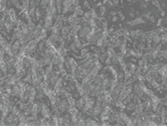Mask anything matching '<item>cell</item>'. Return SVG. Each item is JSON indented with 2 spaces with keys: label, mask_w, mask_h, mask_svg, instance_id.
I'll list each match as a JSON object with an SVG mask.
<instances>
[{
  "label": "cell",
  "mask_w": 167,
  "mask_h": 126,
  "mask_svg": "<svg viewBox=\"0 0 167 126\" xmlns=\"http://www.w3.org/2000/svg\"><path fill=\"white\" fill-rule=\"evenodd\" d=\"M95 104H96V97H91V96H90V98L86 101V103L84 104V107H83L82 111L84 112V113H86L88 110L92 109Z\"/></svg>",
  "instance_id": "cell-1"
},
{
  "label": "cell",
  "mask_w": 167,
  "mask_h": 126,
  "mask_svg": "<svg viewBox=\"0 0 167 126\" xmlns=\"http://www.w3.org/2000/svg\"><path fill=\"white\" fill-rule=\"evenodd\" d=\"M145 22H144V20L141 18V17H136V18H134L133 20H130V21H128L127 24L128 26H137V25H139V24H144Z\"/></svg>",
  "instance_id": "cell-2"
},
{
  "label": "cell",
  "mask_w": 167,
  "mask_h": 126,
  "mask_svg": "<svg viewBox=\"0 0 167 126\" xmlns=\"http://www.w3.org/2000/svg\"><path fill=\"white\" fill-rule=\"evenodd\" d=\"M84 9L82 8V6H80V5H78L76 7V9H75V11L73 12V15L74 16H76V18H81L83 15H84Z\"/></svg>",
  "instance_id": "cell-3"
},
{
  "label": "cell",
  "mask_w": 167,
  "mask_h": 126,
  "mask_svg": "<svg viewBox=\"0 0 167 126\" xmlns=\"http://www.w3.org/2000/svg\"><path fill=\"white\" fill-rule=\"evenodd\" d=\"M83 17L87 18L88 20H89V19H91V18H93V17H92V11H91V9H90V10H87V11H85V12H84Z\"/></svg>",
  "instance_id": "cell-4"
},
{
  "label": "cell",
  "mask_w": 167,
  "mask_h": 126,
  "mask_svg": "<svg viewBox=\"0 0 167 126\" xmlns=\"http://www.w3.org/2000/svg\"><path fill=\"white\" fill-rule=\"evenodd\" d=\"M83 9H88L90 10L91 9V6H90V2L88 1V0H84L83 1V6H82Z\"/></svg>",
  "instance_id": "cell-5"
},
{
  "label": "cell",
  "mask_w": 167,
  "mask_h": 126,
  "mask_svg": "<svg viewBox=\"0 0 167 126\" xmlns=\"http://www.w3.org/2000/svg\"><path fill=\"white\" fill-rule=\"evenodd\" d=\"M105 5H106L107 8H110V9H112V8H114V7H115V5H114V3H113L112 0H108V1L106 2Z\"/></svg>",
  "instance_id": "cell-6"
},
{
  "label": "cell",
  "mask_w": 167,
  "mask_h": 126,
  "mask_svg": "<svg viewBox=\"0 0 167 126\" xmlns=\"http://www.w3.org/2000/svg\"><path fill=\"white\" fill-rule=\"evenodd\" d=\"M152 5L154 6L155 8H157V9H158V8H160V7H161L159 0H153V1H152Z\"/></svg>",
  "instance_id": "cell-7"
},
{
  "label": "cell",
  "mask_w": 167,
  "mask_h": 126,
  "mask_svg": "<svg viewBox=\"0 0 167 126\" xmlns=\"http://www.w3.org/2000/svg\"><path fill=\"white\" fill-rule=\"evenodd\" d=\"M106 66H110V65H112V58H106V61H105V63H104Z\"/></svg>",
  "instance_id": "cell-8"
},
{
  "label": "cell",
  "mask_w": 167,
  "mask_h": 126,
  "mask_svg": "<svg viewBox=\"0 0 167 126\" xmlns=\"http://www.w3.org/2000/svg\"><path fill=\"white\" fill-rule=\"evenodd\" d=\"M111 20H112V22H114V23H115V22L119 21V20H120V18H119V16H118V15H116V16H113L112 18H111Z\"/></svg>",
  "instance_id": "cell-9"
},
{
  "label": "cell",
  "mask_w": 167,
  "mask_h": 126,
  "mask_svg": "<svg viewBox=\"0 0 167 126\" xmlns=\"http://www.w3.org/2000/svg\"><path fill=\"white\" fill-rule=\"evenodd\" d=\"M149 21H151L152 23H156V19H155V16L153 15V14L150 16V18H149Z\"/></svg>",
  "instance_id": "cell-10"
},
{
  "label": "cell",
  "mask_w": 167,
  "mask_h": 126,
  "mask_svg": "<svg viewBox=\"0 0 167 126\" xmlns=\"http://www.w3.org/2000/svg\"><path fill=\"white\" fill-rule=\"evenodd\" d=\"M160 15H161V17H165L166 16V10H161L160 11Z\"/></svg>",
  "instance_id": "cell-11"
},
{
  "label": "cell",
  "mask_w": 167,
  "mask_h": 126,
  "mask_svg": "<svg viewBox=\"0 0 167 126\" xmlns=\"http://www.w3.org/2000/svg\"><path fill=\"white\" fill-rule=\"evenodd\" d=\"M127 2H129V3H134V2H136V0H127Z\"/></svg>",
  "instance_id": "cell-12"
},
{
  "label": "cell",
  "mask_w": 167,
  "mask_h": 126,
  "mask_svg": "<svg viewBox=\"0 0 167 126\" xmlns=\"http://www.w3.org/2000/svg\"><path fill=\"white\" fill-rule=\"evenodd\" d=\"M108 1V0H102V2H103V4H104V5H105V4H106V2Z\"/></svg>",
  "instance_id": "cell-13"
},
{
  "label": "cell",
  "mask_w": 167,
  "mask_h": 126,
  "mask_svg": "<svg viewBox=\"0 0 167 126\" xmlns=\"http://www.w3.org/2000/svg\"><path fill=\"white\" fill-rule=\"evenodd\" d=\"M144 1H145V2H150V1H151V2H152L153 0H144Z\"/></svg>",
  "instance_id": "cell-14"
}]
</instances>
